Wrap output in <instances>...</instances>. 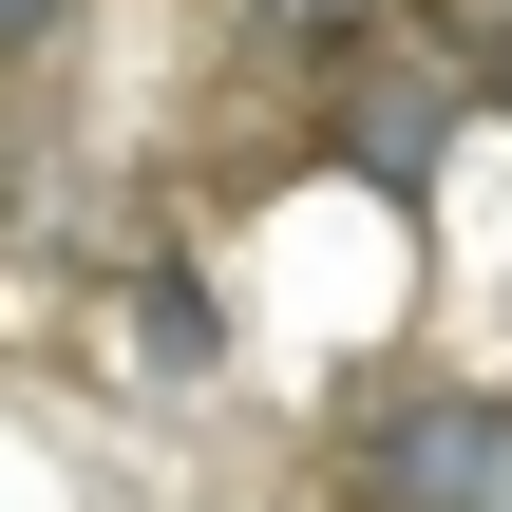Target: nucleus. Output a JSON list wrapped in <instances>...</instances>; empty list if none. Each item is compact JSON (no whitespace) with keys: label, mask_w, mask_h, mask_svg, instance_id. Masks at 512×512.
<instances>
[{"label":"nucleus","mask_w":512,"mask_h":512,"mask_svg":"<svg viewBox=\"0 0 512 512\" xmlns=\"http://www.w3.org/2000/svg\"><path fill=\"white\" fill-rule=\"evenodd\" d=\"M342 494L361 512H512V399H399V418H361V456H342Z\"/></svg>","instance_id":"nucleus-1"},{"label":"nucleus","mask_w":512,"mask_h":512,"mask_svg":"<svg viewBox=\"0 0 512 512\" xmlns=\"http://www.w3.org/2000/svg\"><path fill=\"white\" fill-rule=\"evenodd\" d=\"M133 342H152V380H209L228 342H209V304H190V266H152L133 285Z\"/></svg>","instance_id":"nucleus-2"},{"label":"nucleus","mask_w":512,"mask_h":512,"mask_svg":"<svg viewBox=\"0 0 512 512\" xmlns=\"http://www.w3.org/2000/svg\"><path fill=\"white\" fill-rule=\"evenodd\" d=\"M57 19H76V0H0V57H38V38H57Z\"/></svg>","instance_id":"nucleus-3"}]
</instances>
